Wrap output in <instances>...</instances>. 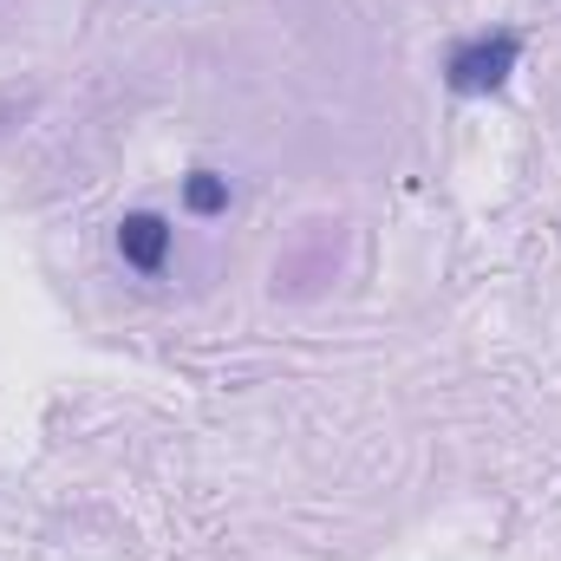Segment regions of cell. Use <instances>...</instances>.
<instances>
[{"mask_svg": "<svg viewBox=\"0 0 561 561\" xmlns=\"http://www.w3.org/2000/svg\"><path fill=\"white\" fill-rule=\"evenodd\" d=\"M516 59H523V39H516V33H483V39H463V46L450 53L444 79H450L457 99H483V92H496V85L516 72Z\"/></svg>", "mask_w": 561, "mask_h": 561, "instance_id": "6da1fadb", "label": "cell"}, {"mask_svg": "<svg viewBox=\"0 0 561 561\" xmlns=\"http://www.w3.org/2000/svg\"><path fill=\"white\" fill-rule=\"evenodd\" d=\"M170 242H176V229H170L157 209H131V216L118 222V255H125V268H138V275H163Z\"/></svg>", "mask_w": 561, "mask_h": 561, "instance_id": "7a4b0ae2", "label": "cell"}, {"mask_svg": "<svg viewBox=\"0 0 561 561\" xmlns=\"http://www.w3.org/2000/svg\"><path fill=\"white\" fill-rule=\"evenodd\" d=\"M183 203H190V216H222V209H229V176H216V170H190Z\"/></svg>", "mask_w": 561, "mask_h": 561, "instance_id": "3957f363", "label": "cell"}]
</instances>
